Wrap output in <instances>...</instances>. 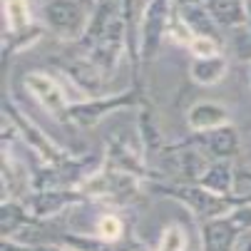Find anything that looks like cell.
Here are the masks:
<instances>
[{
	"label": "cell",
	"mask_w": 251,
	"mask_h": 251,
	"mask_svg": "<svg viewBox=\"0 0 251 251\" xmlns=\"http://www.w3.org/2000/svg\"><path fill=\"white\" fill-rule=\"evenodd\" d=\"M27 90L32 92V97L38 100L48 112H52L57 120H62L65 115H70V107H67V100H65V92L60 90V85L43 75V73H30L27 80H25Z\"/></svg>",
	"instance_id": "cell-1"
},
{
	"label": "cell",
	"mask_w": 251,
	"mask_h": 251,
	"mask_svg": "<svg viewBox=\"0 0 251 251\" xmlns=\"http://www.w3.org/2000/svg\"><path fill=\"white\" fill-rule=\"evenodd\" d=\"M45 15L50 27L62 35H77L85 25V13L75 0H52L45 8Z\"/></svg>",
	"instance_id": "cell-2"
},
{
	"label": "cell",
	"mask_w": 251,
	"mask_h": 251,
	"mask_svg": "<svg viewBox=\"0 0 251 251\" xmlns=\"http://www.w3.org/2000/svg\"><path fill=\"white\" fill-rule=\"evenodd\" d=\"M236 224L229 219H214L204 226V249L206 251H231L236 241Z\"/></svg>",
	"instance_id": "cell-3"
},
{
	"label": "cell",
	"mask_w": 251,
	"mask_h": 251,
	"mask_svg": "<svg viewBox=\"0 0 251 251\" xmlns=\"http://www.w3.org/2000/svg\"><path fill=\"white\" fill-rule=\"evenodd\" d=\"M226 73V60L214 55V57H194L192 62V80L199 85H214L219 82Z\"/></svg>",
	"instance_id": "cell-4"
},
{
	"label": "cell",
	"mask_w": 251,
	"mask_h": 251,
	"mask_svg": "<svg viewBox=\"0 0 251 251\" xmlns=\"http://www.w3.org/2000/svg\"><path fill=\"white\" fill-rule=\"evenodd\" d=\"M206 147L214 157H234L239 152V137L234 127H219L206 134Z\"/></svg>",
	"instance_id": "cell-5"
},
{
	"label": "cell",
	"mask_w": 251,
	"mask_h": 251,
	"mask_svg": "<svg viewBox=\"0 0 251 251\" xmlns=\"http://www.w3.org/2000/svg\"><path fill=\"white\" fill-rule=\"evenodd\" d=\"M224 120H226V110L222 104H211V102H201V104L192 107V112H189L192 129H214Z\"/></svg>",
	"instance_id": "cell-6"
},
{
	"label": "cell",
	"mask_w": 251,
	"mask_h": 251,
	"mask_svg": "<svg viewBox=\"0 0 251 251\" xmlns=\"http://www.w3.org/2000/svg\"><path fill=\"white\" fill-rule=\"evenodd\" d=\"M164 25V0H154L147 10V25H145V57H150L159 43Z\"/></svg>",
	"instance_id": "cell-7"
},
{
	"label": "cell",
	"mask_w": 251,
	"mask_h": 251,
	"mask_svg": "<svg viewBox=\"0 0 251 251\" xmlns=\"http://www.w3.org/2000/svg\"><path fill=\"white\" fill-rule=\"evenodd\" d=\"M201 187L219 194V197H226L229 189H231V169L226 164H214V167H206V172L201 174Z\"/></svg>",
	"instance_id": "cell-8"
},
{
	"label": "cell",
	"mask_w": 251,
	"mask_h": 251,
	"mask_svg": "<svg viewBox=\"0 0 251 251\" xmlns=\"http://www.w3.org/2000/svg\"><path fill=\"white\" fill-rule=\"evenodd\" d=\"M5 20L10 25V30H23L30 25V8H27V0H5Z\"/></svg>",
	"instance_id": "cell-9"
},
{
	"label": "cell",
	"mask_w": 251,
	"mask_h": 251,
	"mask_svg": "<svg viewBox=\"0 0 251 251\" xmlns=\"http://www.w3.org/2000/svg\"><path fill=\"white\" fill-rule=\"evenodd\" d=\"M189 50L194 57H214L219 55V45L217 38H209V35H194L189 40Z\"/></svg>",
	"instance_id": "cell-10"
},
{
	"label": "cell",
	"mask_w": 251,
	"mask_h": 251,
	"mask_svg": "<svg viewBox=\"0 0 251 251\" xmlns=\"http://www.w3.org/2000/svg\"><path fill=\"white\" fill-rule=\"evenodd\" d=\"M187 246V239H184V231L179 226H169L164 229V236L159 241V251H184Z\"/></svg>",
	"instance_id": "cell-11"
},
{
	"label": "cell",
	"mask_w": 251,
	"mask_h": 251,
	"mask_svg": "<svg viewBox=\"0 0 251 251\" xmlns=\"http://www.w3.org/2000/svg\"><path fill=\"white\" fill-rule=\"evenodd\" d=\"M97 229H100V234L104 236V239H110V241H115V239H120L122 236V222L117 219V217H104L100 224H97Z\"/></svg>",
	"instance_id": "cell-12"
},
{
	"label": "cell",
	"mask_w": 251,
	"mask_h": 251,
	"mask_svg": "<svg viewBox=\"0 0 251 251\" xmlns=\"http://www.w3.org/2000/svg\"><path fill=\"white\" fill-rule=\"evenodd\" d=\"M23 217H20V209H15V206H3V234H8V226H10V231L15 229V224L20 222Z\"/></svg>",
	"instance_id": "cell-13"
},
{
	"label": "cell",
	"mask_w": 251,
	"mask_h": 251,
	"mask_svg": "<svg viewBox=\"0 0 251 251\" xmlns=\"http://www.w3.org/2000/svg\"><path fill=\"white\" fill-rule=\"evenodd\" d=\"M73 244L82 246L85 251H142L137 246H120V249H115V246H107V244H87V241H73Z\"/></svg>",
	"instance_id": "cell-14"
},
{
	"label": "cell",
	"mask_w": 251,
	"mask_h": 251,
	"mask_svg": "<svg viewBox=\"0 0 251 251\" xmlns=\"http://www.w3.org/2000/svg\"><path fill=\"white\" fill-rule=\"evenodd\" d=\"M231 251H251V234L236 236V241H234V249H231Z\"/></svg>",
	"instance_id": "cell-15"
},
{
	"label": "cell",
	"mask_w": 251,
	"mask_h": 251,
	"mask_svg": "<svg viewBox=\"0 0 251 251\" xmlns=\"http://www.w3.org/2000/svg\"><path fill=\"white\" fill-rule=\"evenodd\" d=\"M38 251H57V249H48V246H45V249H38Z\"/></svg>",
	"instance_id": "cell-16"
}]
</instances>
